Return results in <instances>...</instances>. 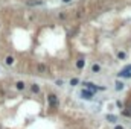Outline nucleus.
<instances>
[{
    "label": "nucleus",
    "instance_id": "nucleus-1",
    "mask_svg": "<svg viewBox=\"0 0 131 129\" xmlns=\"http://www.w3.org/2000/svg\"><path fill=\"white\" fill-rule=\"evenodd\" d=\"M47 102H49V106L50 108H56L58 106V97H56V94H49L47 96Z\"/></svg>",
    "mask_w": 131,
    "mask_h": 129
},
{
    "label": "nucleus",
    "instance_id": "nucleus-2",
    "mask_svg": "<svg viewBox=\"0 0 131 129\" xmlns=\"http://www.w3.org/2000/svg\"><path fill=\"white\" fill-rule=\"evenodd\" d=\"M82 85H85L92 93H93V91H98V90H105L104 87H96V85H95V84H92V82H84Z\"/></svg>",
    "mask_w": 131,
    "mask_h": 129
},
{
    "label": "nucleus",
    "instance_id": "nucleus-3",
    "mask_svg": "<svg viewBox=\"0 0 131 129\" xmlns=\"http://www.w3.org/2000/svg\"><path fill=\"white\" fill-rule=\"evenodd\" d=\"M81 97L85 99V100H92L93 99V93L92 91H87V90H82L81 91Z\"/></svg>",
    "mask_w": 131,
    "mask_h": 129
},
{
    "label": "nucleus",
    "instance_id": "nucleus-4",
    "mask_svg": "<svg viewBox=\"0 0 131 129\" xmlns=\"http://www.w3.org/2000/svg\"><path fill=\"white\" fill-rule=\"evenodd\" d=\"M118 76H119V78H125V79H130V78H131V73L122 68V70H121V71L118 73Z\"/></svg>",
    "mask_w": 131,
    "mask_h": 129
},
{
    "label": "nucleus",
    "instance_id": "nucleus-5",
    "mask_svg": "<svg viewBox=\"0 0 131 129\" xmlns=\"http://www.w3.org/2000/svg\"><path fill=\"white\" fill-rule=\"evenodd\" d=\"M85 67V61H84V58H79L78 61H76V68H79V70H82Z\"/></svg>",
    "mask_w": 131,
    "mask_h": 129
},
{
    "label": "nucleus",
    "instance_id": "nucleus-6",
    "mask_svg": "<svg viewBox=\"0 0 131 129\" xmlns=\"http://www.w3.org/2000/svg\"><path fill=\"white\" fill-rule=\"evenodd\" d=\"M15 88H17V90H18V91H23V90H24V88H26V84H24V82H23V81H18V82H17V84H15Z\"/></svg>",
    "mask_w": 131,
    "mask_h": 129
},
{
    "label": "nucleus",
    "instance_id": "nucleus-7",
    "mask_svg": "<svg viewBox=\"0 0 131 129\" xmlns=\"http://www.w3.org/2000/svg\"><path fill=\"white\" fill-rule=\"evenodd\" d=\"M31 91L35 93V94H38V93H40V85H38V84H32V85H31Z\"/></svg>",
    "mask_w": 131,
    "mask_h": 129
},
{
    "label": "nucleus",
    "instance_id": "nucleus-8",
    "mask_svg": "<svg viewBox=\"0 0 131 129\" xmlns=\"http://www.w3.org/2000/svg\"><path fill=\"white\" fill-rule=\"evenodd\" d=\"M114 85H116V90H118V91H122V90L125 88L124 82H121V81H116V84H114Z\"/></svg>",
    "mask_w": 131,
    "mask_h": 129
},
{
    "label": "nucleus",
    "instance_id": "nucleus-9",
    "mask_svg": "<svg viewBox=\"0 0 131 129\" xmlns=\"http://www.w3.org/2000/svg\"><path fill=\"white\" fill-rule=\"evenodd\" d=\"M107 120H108L110 123H116V122H118V117L113 116V114H108V116H107Z\"/></svg>",
    "mask_w": 131,
    "mask_h": 129
},
{
    "label": "nucleus",
    "instance_id": "nucleus-10",
    "mask_svg": "<svg viewBox=\"0 0 131 129\" xmlns=\"http://www.w3.org/2000/svg\"><path fill=\"white\" fill-rule=\"evenodd\" d=\"M5 64H6V65H12V64H14V58H12V56H6V58H5Z\"/></svg>",
    "mask_w": 131,
    "mask_h": 129
},
{
    "label": "nucleus",
    "instance_id": "nucleus-11",
    "mask_svg": "<svg viewBox=\"0 0 131 129\" xmlns=\"http://www.w3.org/2000/svg\"><path fill=\"white\" fill-rule=\"evenodd\" d=\"M92 71H93V73H99V71H101V65H99V64H93V65H92Z\"/></svg>",
    "mask_w": 131,
    "mask_h": 129
},
{
    "label": "nucleus",
    "instance_id": "nucleus-12",
    "mask_svg": "<svg viewBox=\"0 0 131 129\" xmlns=\"http://www.w3.org/2000/svg\"><path fill=\"white\" fill-rule=\"evenodd\" d=\"M118 58H119V59H125V58H127V53H125V52H119V53H118Z\"/></svg>",
    "mask_w": 131,
    "mask_h": 129
},
{
    "label": "nucleus",
    "instance_id": "nucleus-13",
    "mask_svg": "<svg viewBox=\"0 0 131 129\" xmlns=\"http://www.w3.org/2000/svg\"><path fill=\"white\" fill-rule=\"evenodd\" d=\"M37 68H38V71H41V73H43V71L46 70V65H44V64H38V67H37Z\"/></svg>",
    "mask_w": 131,
    "mask_h": 129
},
{
    "label": "nucleus",
    "instance_id": "nucleus-14",
    "mask_svg": "<svg viewBox=\"0 0 131 129\" xmlns=\"http://www.w3.org/2000/svg\"><path fill=\"white\" fill-rule=\"evenodd\" d=\"M116 106H118L119 109H124V103H122L121 100H118V102H116Z\"/></svg>",
    "mask_w": 131,
    "mask_h": 129
},
{
    "label": "nucleus",
    "instance_id": "nucleus-15",
    "mask_svg": "<svg viewBox=\"0 0 131 129\" xmlns=\"http://www.w3.org/2000/svg\"><path fill=\"white\" fill-rule=\"evenodd\" d=\"M78 82H79V81H78L76 78H73V79L70 81V85H78Z\"/></svg>",
    "mask_w": 131,
    "mask_h": 129
},
{
    "label": "nucleus",
    "instance_id": "nucleus-16",
    "mask_svg": "<svg viewBox=\"0 0 131 129\" xmlns=\"http://www.w3.org/2000/svg\"><path fill=\"white\" fill-rule=\"evenodd\" d=\"M122 114H124L125 117H130V116H131V113H130V111H122Z\"/></svg>",
    "mask_w": 131,
    "mask_h": 129
},
{
    "label": "nucleus",
    "instance_id": "nucleus-17",
    "mask_svg": "<svg viewBox=\"0 0 131 129\" xmlns=\"http://www.w3.org/2000/svg\"><path fill=\"white\" fill-rule=\"evenodd\" d=\"M124 70H127V71H130L131 73V64L130 65H127V67H124Z\"/></svg>",
    "mask_w": 131,
    "mask_h": 129
},
{
    "label": "nucleus",
    "instance_id": "nucleus-18",
    "mask_svg": "<svg viewBox=\"0 0 131 129\" xmlns=\"http://www.w3.org/2000/svg\"><path fill=\"white\" fill-rule=\"evenodd\" d=\"M114 129H124V126H121V125H118V126H116Z\"/></svg>",
    "mask_w": 131,
    "mask_h": 129
},
{
    "label": "nucleus",
    "instance_id": "nucleus-19",
    "mask_svg": "<svg viewBox=\"0 0 131 129\" xmlns=\"http://www.w3.org/2000/svg\"><path fill=\"white\" fill-rule=\"evenodd\" d=\"M61 2H64V3H69V2H70V0H61Z\"/></svg>",
    "mask_w": 131,
    "mask_h": 129
},
{
    "label": "nucleus",
    "instance_id": "nucleus-20",
    "mask_svg": "<svg viewBox=\"0 0 131 129\" xmlns=\"http://www.w3.org/2000/svg\"><path fill=\"white\" fill-rule=\"evenodd\" d=\"M130 113H131V103H130Z\"/></svg>",
    "mask_w": 131,
    "mask_h": 129
}]
</instances>
